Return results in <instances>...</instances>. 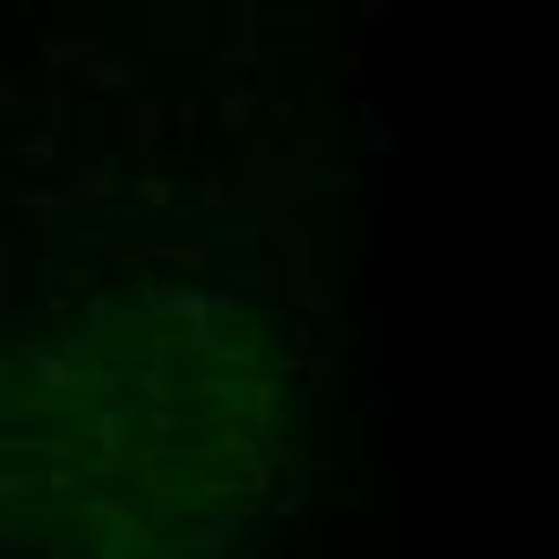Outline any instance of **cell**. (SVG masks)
<instances>
[{
  "instance_id": "6da1fadb",
  "label": "cell",
  "mask_w": 559,
  "mask_h": 559,
  "mask_svg": "<svg viewBox=\"0 0 559 559\" xmlns=\"http://www.w3.org/2000/svg\"><path fill=\"white\" fill-rule=\"evenodd\" d=\"M200 7H161V46H200Z\"/></svg>"
},
{
  "instance_id": "7a4b0ae2",
  "label": "cell",
  "mask_w": 559,
  "mask_h": 559,
  "mask_svg": "<svg viewBox=\"0 0 559 559\" xmlns=\"http://www.w3.org/2000/svg\"><path fill=\"white\" fill-rule=\"evenodd\" d=\"M123 123H129V129H123L129 148H154V123H161V110H148V103H141V110H123Z\"/></svg>"
}]
</instances>
